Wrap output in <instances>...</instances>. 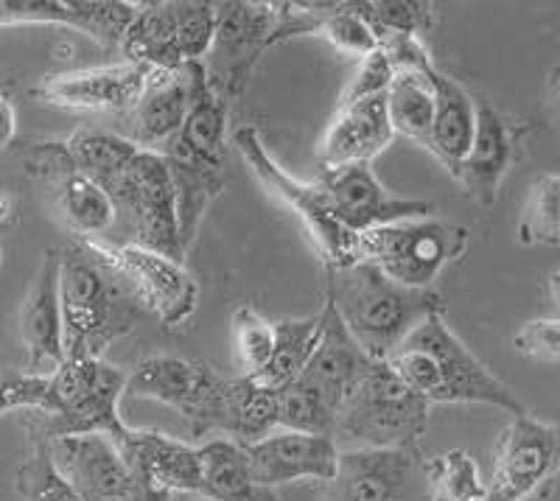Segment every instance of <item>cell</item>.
<instances>
[{
    "label": "cell",
    "mask_w": 560,
    "mask_h": 501,
    "mask_svg": "<svg viewBox=\"0 0 560 501\" xmlns=\"http://www.w3.org/2000/svg\"><path fill=\"white\" fill-rule=\"evenodd\" d=\"M191 104L177 135L166 143L163 158L177 190L179 233L191 249L210 202L222 194L230 152V104L210 88L202 62L188 65Z\"/></svg>",
    "instance_id": "6da1fadb"
},
{
    "label": "cell",
    "mask_w": 560,
    "mask_h": 501,
    "mask_svg": "<svg viewBox=\"0 0 560 501\" xmlns=\"http://www.w3.org/2000/svg\"><path fill=\"white\" fill-rule=\"evenodd\" d=\"M325 300L373 362H387L423 319L443 314L438 292L407 289L368 260L325 269Z\"/></svg>",
    "instance_id": "7a4b0ae2"
},
{
    "label": "cell",
    "mask_w": 560,
    "mask_h": 501,
    "mask_svg": "<svg viewBox=\"0 0 560 501\" xmlns=\"http://www.w3.org/2000/svg\"><path fill=\"white\" fill-rule=\"evenodd\" d=\"M59 300L65 359H104L109 345L127 337L138 325L140 312H147L127 280L88 242L62 249Z\"/></svg>",
    "instance_id": "3957f363"
},
{
    "label": "cell",
    "mask_w": 560,
    "mask_h": 501,
    "mask_svg": "<svg viewBox=\"0 0 560 501\" xmlns=\"http://www.w3.org/2000/svg\"><path fill=\"white\" fill-rule=\"evenodd\" d=\"M387 364L429 404H485L513 418L527 412L513 389L465 348L443 314L423 319Z\"/></svg>",
    "instance_id": "277c9868"
},
{
    "label": "cell",
    "mask_w": 560,
    "mask_h": 501,
    "mask_svg": "<svg viewBox=\"0 0 560 501\" xmlns=\"http://www.w3.org/2000/svg\"><path fill=\"white\" fill-rule=\"evenodd\" d=\"M432 404L415 393L387 362L370 364L334 426L339 451L415 448L427 434Z\"/></svg>",
    "instance_id": "5b68a950"
},
{
    "label": "cell",
    "mask_w": 560,
    "mask_h": 501,
    "mask_svg": "<svg viewBox=\"0 0 560 501\" xmlns=\"http://www.w3.org/2000/svg\"><path fill=\"white\" fill-rule=\"evenodd\" d=\"M51 400L43 415H28V434L57 440L77 434H107L118 440L129 426L118 404L127 393V375L104 359H65L62 368L48 373Z\"/></svg>",
    "instance_id": "8992f818"
},
{
    "label": "cell",
    "mask_w": 560,
    "mask_h": 501,
    "mask_svg": "<svg viewBox=\"0 0 560 501\" xmlns=\"http://www.w3.org/2000/svg\"><path fill=\"white\" fill-rule=\"evenodd\" d=\"M233 381L183 356H149L127 375V395L158 400L185 420L194 438L230 429Z\"/></svg>",
    "instance_id": "52a82bcc"
},
{
    "label": "cell",
    "mask_w": 560,
    "mask_h": 501,
    "mask_svg": "<svg viewBox=\"0 0 560 501\" xmlns=\"http://www.w3.org/2000/svg\"><path fill=\"white\" fill-rule=\"evenodd\" d=\"M233 147L244 158L249 172L261 179L264 188L278 197L280 202L292 210L300 219L306 235L312 238L314 249L323 258L325 269H342L359 264V235L350 233L339 217L334 213L331 202L325 197V190L319 183H303V179L292 177V174L269 154L264 147L261 132L255 127H238L233 132Z\"/></svg>",
    "instance_id": "ba28073f"
},
{
    "label": "cell",
    "mask_w": 560,
    "mask_h": 501,
    "mask_svg": "<svg viewBox=\"0 0 560 501\" xmlns=\"http://www.w3.org/2000/svg\"><path fill=\"white\" fill-rule=\"evenodd\" d=\"M468 249L463 224L423 217L384 224L359 235V258L407 289H432L434 280Z\"/></svg>",
    "instance_id": "9c48e42d"
},
{
    "label": "cell",
    "mask_w": 560,
    "mask_h": 501,
    "mask_svg": "<svg viewBox=\"0 0 560 501\" xmlns=\"http://www.w3.org/2000/svg\"><path fill=\"white\" fill-rule=\"evenodd\" d=\"M217 34V3L202 0H158L138 3L132 26L118 51L124 62L160 70H179L202 62Z\"/></svg>",
    "instance_id": "30bf717a"
},
{
    "label": "cell",
    "mask_w": 560,
    "mask_h": 501,
    "mask_svg": "<svg viewBox=\"0 0 560 501\" xmlns=\"http://www.w3.org/2000/svg\"><path fill=\"white\" fill-rule=\"evenodd\" d=\"M109 199L115 202L118 219L127 224L129 235L135 238L132 244L174 260L185 258L188 249L179 233L177 190L163 154L140 149Z\"/></svg>",
    "instance_id": "8fae6325"
},
{
    "label": "cell",
    "mask_w": 560,
    "mask_h": 501,
    "mask_svg": "<svg viewBox=\"0 0 560 501\" xmlns=\"http://www.w3.org/2000/svg\"><path fill=\"white\" fill-rule=\"evenodd\" d=\"M278 3L224 0L217 3V34L205 57L210 88L233 104L247 90L261 54L275 45Z\"/></svg>",
    "instance_id": "7c38bea8"
},
{
    "label": "cell",
    "mask_w": 560,
    "mask_h": 501,
    "mask_svg": "<svg viewBox=\"0 0 560 501\" xmlns=\"http://www.w3.org/2000/svg\"><path fill=\"white\" fill-rule=\"evenodd\" d=\"M20 158L26 172L48 188L54 213L70 235H77V242H93L115 228L118 222L115 202L102 185L79 172L65 140L28 143Z\"/></svg>",
    "instance_id": "4fadbf2b"
},
{
    "label": "cell",
    "mask_w": 560,
    "mask_h": 501,
    "mask_svg": "<svg viewBox=\"0 0 560 501\" xmlns=\"http://www.w3.org/2000/svg\"><path fill=\"white\" fill-rule=\"evenodd\" d=\"M560 474V423L516 415L499 434L485 501H524Z\"/></svg>",
    "instance_id": "5bb4252c"
},
{
    "label": "cell",
    "mask_w": 560,
    "mask_h": 501,
    "mask_svg": "<svg viewBox=\"0 0 560 501\" xmlns=\"http://www.w3.org/2000/svg\"><path fill=\"white\" fill-rule=\"evenodd\" d=\"M88 244L127 280L140 305L152 312L166 328H177L194 317L199 303V286L194 275L185 269L183 260L166 258V255L138 247V244L109 247L98 238Z\"/></svg>",
    "instance_id": "9a60e30c"
},
{
    "label": "cell",
    "mask_w": 560,
    "mask_h": 501,
    "mask_svg": "<svg viewBox=\"0 0 560 501\" xmlns=\"http://www.w3.org/2000/svg\"><path fill=\"white\" fill-rule=\"evenodd\" d=\"M334 501H429L427 457L420 448L339 451Z\"/></svg>",
    "instance_id": "2e32d148"
},
{
    "label": "cell",
    "mask_w": 560,
    "mask_h": 501,
    "mask_svg": "<svg viewBox=\"0 0 560 501\" xmlns=\"http://www.w3.org/2000/svg\"><path fill=\"white\" fill-rule=\"evenodd\" d=\"M319 188L331 202L334 213L350 233H368L384 224L432 217L434 205L423 199H398L387 194L370 163L319 168Z\"/></svg>",
    "instance_id": "e0dca14e"
},
{
    "label": "cell",
    "mask_w": 560,
    "mask_h": 501,
    "mask_svg": "<svg viewBox=\"0 0 560 501\" xmlns=\"http://www.w3.org/2000/svg\"><path fill=\"white\" fill-rule=\"evenodd\" d=\"M149 73L152 68L135 62L59 73V77L43 79L34 88V98L48 107L70 109V113H107L124 118L140 102Z\"/></svg>",
    "instance_id": "ac0fdd59"
},
{
    "label": "cell",
    "mask_w": 560,
    "mask_h": 501,
    "mask_svg": "<svg viewBox=\"0 0 560 501\" xmlns=\"http://www.w3.org/2000/svg\"><path fill=\"white\" fill-rule=\"evenodd\" d=\"M113 443L138 482L158 499L168 501L174 493L202 496V459L194 445L160 432H140L132 426Z\"/></svg>",
    "instance_id": "d6986e66"
},
{
    "label": "cell",
    "mask_w": 560,
    "mask_h": 501,
    "mask_svg": "<svg viewBox=\"0 0 560 501\" xmlns=\"http://www.w3.org/2000/svg\"><path fill=\"white\" fill-rule=\"evenodd\" d=\"M138 3L127 0H0V28L57 23L77 28L104 48H121Z\"/></svg>",
    "instance_id": "ffe728a7"
},
{
    "label": "cell",
    "mask_w": 560,
    "mask_h": 501,
    "mask_svg": "<svg viewBox=\"0 0 560 501\" xmlns=\"http://www.w3.org/2000/svg\"><path fill=\"white\" fill-rule=\"evenodd\" d=\"M244 451H247L253 479L269 490L278 485L300 482V479L331 482L337 476L339 445L334 438L278 429L258 443L244 445Z\"/></svg>",
    "instance_id": "44dd1931"
},
{
    "label": "cell",
    "mask_w": 560,
    "mask_h": 501,
    "mask_svg": "<svg viewBox=\"0 0 560 501\" xmlns=\"http://www.w3.org/2000/svg\"><path fill=\"white\" fill-rule=\"evenodd\" d=\"M527 132L529 127L524 121L499 113L490 104H479L477 135H474L471 152L459 165L457 177V183H463L474 202L482 208L497 205L504 177H508L510 165L516 163L518 147Z\"/></svg>",
    "instance_id": "7402d4cb"
},
{
    "label": "cell",
    "mask_w": 560,
    "mask_h": 501,
    "mask_svg": "<svg viewBox=\"0 0 560 501\" xmlns=\"http://www.w3.org/2000/svg\"><path fill=\"white\" fill-rule=\"evenodd\" d=\"M59 267H62V249H48L20 308V339L26 345V370L32 373H54L65 364Z\"/></svg>",
    "instance_id": "603a6c76"
},
{
    "label": "cell",
    "mask_w": 560,
    "mask_h": 501,
    "mask_svg": "<svg viewBox=\"0 0 560 501\" xmlns=\"http://www.w3.org/2000/svg\"><path fill=\"white\" fill-rule=\"evenodd\" d=\"M395 129L387 113V93L339 104L317 147L319 168L373 163L393 143Z\"/></svg>",
    "instance_id": "cb8c5ba5"
},
{
    "label": "cell",
    "mask_w": 560,
    "mask_h": 501,
    "mask_svg": "<svg viewBox=\"0 0 560 501\" xmlns=\"http://www.w3.org/2000/svg\"><path fill=\"white\" fill-rule=\"evenodd\" d=\"M319 314H323V337H319V345L314 348L312 359H308L306 370H303L298 381H303L306 387L323 395L339 415L350 393L368 375L373 359L359 348L357 339L350 337V330L345 328L337 308L328 300H325Z\"/></svg>",
    "instance_id": "d4e9b609"
},
{
    "label": "cell",
    "mask_w": 560,
    "mask_h": 501,
    "mask_svg": "<svg viewBox=\"0 0 560 501\" xmlns=\"http://www.w3.org/2000/svg\"><path fill=\"white\" fill-rule=\"evenodd\" d=\"M191 104V73L188 65L179 70L152 68L140 102L129 115H124V138L149 152H163L168 140L183 129Z\"/></svg>",
    "instance_id": "484cf974"
},
{
    "label": "cell",
    "mask_w": 560,
    "mask_h": 501,
    "mask_svg": "<svg viewBox=\"0 0 560 501\" xmlns=\"http://www.w3.org/2000/svg\"><path fill=\"white\" fill-rule=\"evenodd\" d=\"M434 93H438V109H434L427 149L457 179L459 165L471 152L474 135H477L479 102H474V95L463 84L443 77L440 70L434 73Z\"/></svg>",
    "instance_id": "4316f807"
},
{
    "label": "cell",
    "mask_w": 560,
    "mask_h": 501,
    "mask_svg": "<svg viewBox=\"0 0 560 501\" xmlns=\"http://www.w3.org/2000/svg\"><path fill=\"white\" fill-rule=\"evenodd\" d=\"M202 496L208 501H278L272 490L253 479L244 445L228 438H210L199 445Z\"/></svg>",
    "instance_id": "83f0119b"
},
{
    "label": "cell",
    "mask_w": 560,
    "mask_h": 501,
    "mask_svg": "<svg viewBox=\"0 0 560 501\" xmlns=\"http://www.w3.org/2000/svg\"><path fill=\"white\" fill-rule=\"evenodd\" d=\"M319 337H323V314L303 319H280V323H275L272 359L261 373L249 375V378L258 381L261 387L275 389V393L287 389L303 375L314 348L319 345Z\"/></svg>",
    "instance_id": "f1b7e54d"
},
{
    "label": "cell",
    "mask_w": 560,
    "mask_h": 501,
    "mask_svg": "<svg viewBox=\"0 0 560 501\" xmlns=\"http://www.w3.org/2000/svg\"><path fill=\"white\" fill-rule=\"evenodd\" d=\"M434 73L438 68H429L423 73H395L393 84L387 88V113L393 129L423 149L432 135L434 109H438Z\"/></svg>",
    "instance_id": "f546056e"
},
{
    "label": "cell",
    "mask_w": 560,
    "mask_h": 501,
    "mask_svg": "<svg viewBox=\"0 0 560 501\" xmlns=\"http://www.w3.org/2000/svg\"><path fill=\"white\" fill-rule=\"evenodd\" d=\"M65 143H68V152L79 172L88 174L107 194H113L118 179L127 174L140 152V147H135L132 140H127L124 135L104 132V129H79Z\"/></svg>",
    "instance_id": "4dcf8cb0"
},
{
    "label": "cell",
    "mask_w": 560,
    "mask_h": 501,
    "mask_svg": "<svg viewBox=\"0 0 560 501\" xmlns=\"http://www.w3.org/2000/svg\"><path fill=\"white\" fill-rule=\"evenodd\" d=\"M278 432V393L261 387L249 375L233 381V409H230V440L253 445Z\"/></svg>",
    "instance_id": "1f68e13d"
},
{
    "label": "cell",
    "mask_w": 560,
    "mask_h": 501,
    "mask_svg": "<svg viewBox=\"0 0 560 501\" xmlns=\"http://www.w3.org/2000/svg\"><path fill=\"white\" fill-rule=\"evenodd\" d=\"M14 490L26 501H84L54 463L51 440L39 434H28V454L14 476Z\"/></svg>",
    "instance_id": "d6a6232c"
},
{
    "label": "cell",
    "mask_w": 560,
    "mask_h": 501,
    "mask_svg": "<svg viewBox=\"0 0 560 501\" xmlns=\"http://www.w3.org/2000/svg\"><path fill=\"white\" fill-rule=\"evenodd\" d=\"M429 501H485L488 482L468 451L454 448L427 459Z\"/></svg>",
    "instance_id": "836d02e7"
},
{
    "label": "cell",
    "mask_w": 560,
    "mask_h": 501,
    "mask_svg": "<svg viewBox=\"0 0 560 501\" xmlns=\"http://www.w3.org/2000/svg\"><path fill=\"white\" fill-rule=\"evenodd\" d=\"M314 37L328 39L339 54L359 59V62L382 51V39L359 14L357 0L353 3H319V26Z\"/></svg>",
    "instance_id": "e575fe53"
},
{
    "label": "cell",
    "mask_w": 560,
    "mask_h": 501,
    "mask_svg": "<svg viewBox=\"0 0 560 501\" xmlns=\"http://www.w3.org/2000/svg\"><path fill=\"white\" fill-rule=\"evenodd\" d=\"M334 426H337V409L303 381H294L278 393V429L334 438Z\"/></svg>",
    "instance_id": "d590c367"
},
{
    "label": "cell",
    "mask_w": 560,
    "mask_h": 501,
    "mask_svg": "<svg viewBox=\"0 0 560 501\" xmlns=\"http://www.w3.org/2000/svg\"><path fill=\"white\" fill-rule=\"evenodd\" d=\"M518 242L527 247L560 244V177L544 174L533 183L518 222Z\"/></svg>",
    "instance_id": "8d00e7d4"
},
{
    "label": "cell",
    "mask_w": 560,
    "mask_h": 501,
    "mask_svg": "<svg viewBox=\"0 0 560 501\" xmlns=\"http://www.w3.org/2000/svg\"><path fill=\"white\" fill-rule=\"evenodd\" d=\"M357 9L378 34V39L389 34L423 39L434 26V7L418 0H357Z\"/></svg>",
    "instance_id": "74e56055"
},
{
    "label": "cell",
    "mask_w": 560,
    "mask_h": 501,
    "mask_svg": "<svg viewBox=\"0 0 560 501\" xmlns=\"http://www.w3.org/2000/svg\"><path fill=\"white\" fill-rule=\"evenodd\" d=\"M233 342L242 375H258L275 353V323L261 317L253 305H238L233 312Z\"/></svg>",
    "instance_id": "f35d334b"
},
{
    "label": "cell",
    "mask_w": 560,
    "mask_h": 501,
    "mask_svg": "<svg viewBox=\"0 0 560 501\" xmlns=\"http://www.w3.org/2000/svg\"><path fill=\"white\" fill-rule=\"evenodd\" d=\"M513 348L529 362H560V319H533L522 325L513 337Z\"/></svg>",
    "instance_id": "ab89813d"
},
{
    "label": "cell",
    "mask_w": 560,
    "mask_h": 501,
    "mask_svg": "<svg viewBox=\"0 0 560 501\" xmlns=\"http://www.w3.org/2000/svg\"><path fill=\"white\" fill-rule=\"evenodd\" d=\"M395 70L389 65V59L384 57V51H376L373 57L362 59L359 70L353 73V79L348 82V88L339 95V104L348 102H362V98H373V95H384L387 88L393 84Z\"/></svg>",
    "instance_id": "60d3db41"
},
{
    "label": "cell",
    "mask_w": 560,
    "mask_h": 501,
    "mask_svg": "<svg viewBox=\"0 0 560 501\" xmlns=\"http://www.w3.org/2000/svg\"><path fill=\"white\" fill-rule=\"evenodd\" d=\"M544 109H547L549 121L560 129V68L549 70L547 82H544Z\"/></svg>",
    "instance_id": "b9f144b4"
},
{
    "label": "cell",
    "mask_w": 560,
    "mask_h": 501,
    "mask_svg": "<svg viewBox=\"0 0 560 501\" xmlns=\"http://www.w3.org/2000/svg\"><path fill=\"white\" fill-rule=\"evenodd\" d=\"M18 138V113L7 95H0V149L12 147Z\"/></svg>",
    "instance_id": "7bdbcfd3"
},
{
    "label": "cell",
    "mask_w": 560,
    "mask_h": 501,
    "mask_svg": "<svg viewBox=\"0 0 560 501\" xmlns=\"http://www.w3.org/2000/svg\"><path fill=\"white\" fill-rule=\"evenodd\" d=\"M14 217V197L7 188H0V224L12 222Z\"/></svg>",
    "instance_id": "ee69618b"
},
{
    "label": "cell",
    "mask_w": 560,
    "mask_h": 501,
    "mask_svg": "<svg viewBox=\"0 0 560 501\" xmlns=\"http://www.w3.org/2000/svg\"><path fill=\"white\" fill-rule=\"evenodd\" d=\"M549 294H552V300L560 308V272H555L552 278H549Z\"/></svg>",
    "instance_id": "f6af8a7d"
},
{
    "label": "cell",
    "mask_w": 560,
    "mask_h": 501,
    "mask_svg": "<svg viewBox=\"0 0 560 501\" xmlns=\"http://www.w3.org/2000/svg\"><path fill=\"white\" fill-rule=\"evenodd\" d=\"M0 264H3V249H0Z\"/></svg>",
    "instance_id": "bcb514c9"
}]
</instances>
